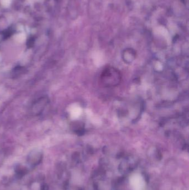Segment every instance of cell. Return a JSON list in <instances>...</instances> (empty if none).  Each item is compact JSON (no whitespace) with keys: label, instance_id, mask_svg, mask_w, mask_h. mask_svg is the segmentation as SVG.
Instances as JSON below:
<instances>
[{"label":"cell","instance_id":"1","mask_svg":"<svg viewBox=\"0 0 189 190\" xmlns=\"http://www.w3.org/2000/svg\"><path fill=\"white\" fill-rule=\"evenodd\" d=\"M122 75L120 71L113 67H108L100 76V81L105 87L117 86L120 84Z\"/></svg>","mask_w":189,"mask_h":190},{"label":"cell","instance_id":"5","mask_svg":"<svg viewBox=\"0 0 189 190\" xmlns=\"http://www.w3.org/2000/svg\"><path fill=\"white\" fill-rule=\"evenodd\" d=\"M16 173L18 177L22 178L23 176H25L27 173L28 170L27 169L26 167L18 166L16 170Z\"/></svg>","mask_w":189,"mask_h":190},{"label":"cell","instance_id":"6","mask_svg":"<svg viewBox=\"0 0 189 190\" xmlns=\"http://www.w3.org/2000/svg\"><path fill=\"white\" fill-rule=\"evenodd\" d=\"M126 55H128V56L124 55L123 56V60L126 63H130L132 62L136 58V55L134 53H130L128 52Z\"/></svg>","mask_w":189,"mask_h":190},{"label":"cell","instance_id":"7","mask_svg":"<svg viewBox=\"0 0 189 190\" xmlns=\"http://www.w3.org/2000/svg\"><path fill=\"white\" fill-rule=\"evenodd\" d=\"M11 2V0H2L3 5L5 6H8L10 5Z\"/></svg>","mask_w":189,"mask_h":190},{"label":"cell","instance_id":"8","mask_svg":"<svg viewBox=\"0 0 189 190\" xmlns=\"http://www.w3.org/2000/svg\"><path fill=\"white\" fill-rule=\"evenodd\" d=\"M41 190H49L48 185L44 184L41 187Z\"/></svg>","mask_w":189,"mask_h":190},{"label":"cell","instance_id":"2","mask_svg":"<svg viewBox=\"0 0 189 190\" xmlns=\"http://www.w3.org/2000/svg\"><path fill=\"white\" fill-rule=\"evenodd\" d=\"M48 99L46 97H43L39 99L33 104L32 106V112L33 114L38 115L41 114L43 112L47 105L48 104Z\"/></svg>","mask_w":189,"mask_h":190},{"label":"cell","instance_id":"3","mask_svg":"<svg viewBox=\"0 0 189 190\" xmlns=\"http://www.w3.org/2000/svg\"><path fill=\"white\" fill-rule=\"evenodd\" d=\"M42 158V154L38 151H33L28 155V161L31 165H38Z\"/></svg>","mask_w":189,"mask_h":190},{"label":"cell","instance_id":"4","mask_svg":"<svg viewBox=\"0 0 189 190\" xmlns=\"http://www.w3.org/2000/svg\"><path fill=\"white\" fill-rule=\"evenodd\" d=\"M144 181L142 178L135 176L134 178H132L131 183L134 190H142L144 187Z\"/></svg>","mask_w":189,"mask_h":190}]
</instances>
